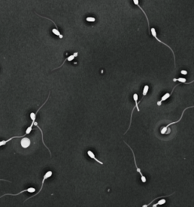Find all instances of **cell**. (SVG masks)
I'll use <instances>...</instances> for the list:
<instances>
[{"instance_id": "cell-1", "label": "cell", "mask_w": 194, "mask_h": 207, "mask_svg": "<svg viewBox=\"0 0 194 207\" xmlns=\"http://www.w3.org/2000/svg\"><path fill=\"white\" fill-rule=\"evenodd\" d=\"M193 108V106H190V107H188V108H186L184 111H183V112H182V115H181V118L178 120V121H173V122H171V123H169L168 124H167L165 127H162V129H161V134H166V133H167V131H168V128L171 126V125H172V124H177V123H178L179 121H181V120L182 119V118H183V115H184V112H185V111L187 110V109H188V108Z\"/></svg>"}, {"instance_id": "cell-2", "label": "cell", "mask_w": 194, "mask_h": 207, "mask_svg": "<svg viewBox=\"0 0 194 207\" xmlns=\"http://www.w3.org/2000/svg\"><path fill=\"white\" fill-rule=\"evenodd\" d=\"M150 31L152 32V36L154 37L155 39H156L157 41H159V43H162V44H164L165 46H166L167 47H168L169 49H170V50L172 52V53H173V55H174V65L176 66V59H175V55H174V51L172 50V49L168 46V45H167L166 43H165L164 42H162V41H161L159 38H158V36H157V33H156V29H155L154 27H152L151 30H150Z\"/></svg>"}, {"instance_id": "cell-3", "label": "cell", "mask_w": 194, "mask_h": 207, "mask_svg": "<svg viewBox=\"0 0 194 207\" xmlns=\"http://www.w3.org/2000/svg\"><path fill=\"white\" fill-rule=\"evenodd\" d=\"M125 143V144L127 146V147H129L130 149V150L132 151V153H133V160H134V163H135V166H136V168H137V172H139L140 173V176H141V181H142V182L143 183H146V177L143 175V173L141 172V170H140V168H138V166H137V161H136V157H135V154H134V153H133V150L132 149V148L126 143V142H124Z\"/></svg>"}, {"instance_id": "cell-4", "label": "cell", "mask_w": 194, "mask_h": 207, "mask_svg": "<svg viewBox=\"0 0 194 207\" xmlns=\"http://www.w3.org/2000/svg\"><path fill=\"white\" fill-rule=\"evenodd\" d=\"M52 175V171H49V172H47L46 174H45V175L43 176V181H42V185H41V188L40 189V191H39L36 194H34V195H33L32 197H29L27 200H28L29 199H30V198H33V197H35V196H36V195H38L39 194H40V192L42 191V189H43V184H44V182H45V181L47 179V178H50L51 176Z\"/></svg>"}, {"instance_id": "cell-5", "label": "cell", "mask_w": 194, "mask_h": 207, "mask_svg": "<svg viewBox=\"0 0 194 207\" xmlns=\"http://www.w3.org/2000/svg\"><path fill=\"white\" fill-rule=\"evenodd\" d=\"M181 83H180V84H177V85H176L175 87H174V88L172 89V91H171V92L170 93H166L165 94V95H164V96H163V97H162V99L160 100V101H159V102L157 103V105H162V103H163L164 101H165V100H168V98H170V97L171 96V94L173 93V91L174 90V89H175V88H176V87H178V85H181Z\"/></svg>"}, {"instance_id": "cell-6", "label": "cell", "mask_w": 194, "mask_h": 207, "mask_svg": "<svg viewBox=\"0 0 194 207\" xmlns=\"http://www.w3.org/2000/svg\"><path fill=\"white\" fill-rule=\"evenodd\" d=\"M35 191H36V189H35V188H33V187H29V188H27V189H26V190H24V191H21L20 193H18V194H3L2 196H1V197H0V198H2V197H3L4 196H6V195H10V196H17V195H19V194H22V193H24V192L34 193Z\"/></svg>"}, {"instance_id": "cell-7", "label": "cell", "mask_w": 194, "mask_h": 207, "mask_svg": "<svg viewBox=\"0 0 194 207\" xmlns=\"http://www.w3.org/2000/svg\"><path fill=\"white\" fill-rule=\"evenodd\" d=\"M21 145L23 148H27L30 145V140L27 137H22L21 140Z\"/></svg>"}, {"instance_id": "cell-8", "label": "cell", "mask_w": 194, "mask_h": 207, "mask_svg": "<svg viewBox=\"0 0 194 207\" xmlns=\"http://www.w3.org/2000/svg\"><path fill=\"white\" fill-rule=\"evenodd\" d=\"M78 55V52H74L73 55H69L68 57H67L65 59V61L63 62V63L61 65V66H59V67H58V68H55V69H58V68H61V67H62L63 66V65L65 63V62H67V61H68V62H71V61H73L74 59V58L75 57H77V56Z\"/></svg>"}, {"instance_id": "cell-9", "label": "cell", "mask_w": 194, "mask_h": 207, "mask_svg": "<svg viewBox=\"0 0 194 207\" xmlns=\"http://www.w3.org/2000/svg\"><path fill=\"white\" fill-rule=\"evenodd\" d=\"M133 3H134V5H137L138 8H140V9L143 12V14H145V16H146V20H147V24H148V26H149V18H148V17H147V15H146V12H145V11L140 7V4H139V0H133Z\"/></svg>"}, {"instance_id": "cell-10", "label": "cell", "mask_w": 194, "mask_h": 207, "mask_svg": "<svg viewBox=\"0 0 194 207\" xmlns=\"http://www.w3.org/2000/svg\"><path fill=\"white\" fill-rule=\"evenodd\" d=\"M87 155L89 156V157H90L91 159H94L96 162H97L98 163H99L100 165H103V162H102L101 161H99V160L98 159H97V158H96V156H95L94 153L91 151V150H88V151H87Z\"/></svg>"}, {"instance_id": "cell-11", "label": "cell", "mask_w": 194, "mask_h": 207, "mask_svg": "<svg viewBox=\"0 0 194 207\" xmlns=\"http://www.w3.org/2000/svg\"><path fill=\"white\" fill-rule=\"evenodd\" d=\"M133 100H134V103H135V106L134 107L137 108V111H140V108L138 106L139 103H138V94L137 93H134L133 94Z\"/></svg>"}, {"instance_id": "cell-12", "label": "cell", "mask_w": 194, "mask_h": 207, "mask_svg": "<svg viewBox=\"0 0 194 207\" xmlns=\"http://www.w3.org/2000/svg\"><path fill=\"white\" fill-rule=\"evenodd\" d=\"M33 125H35V126H36V127H38V128H39V130H40V132H41V134H42V140H43V144H44V146H46V148L48 149V150H49V153H50V156H51L52 154H51V152H50V150H49V148L47 147V146L46 145V143H45V142H44V140H43V130H42V129H41V128L40 127V126H39V125H38V124H37V122H36V121L34 122V124H33Z\"/></svg>"}, {"instance_id": "cell-13", "label": "cell", "mask_w": 194, "mask_h": 207, "mask_svg": "<svg viewBox=\"0 0 194 207\" xmlns=\"http://www.w3.org/2000/svg\"><path fill=\"white\" fill-rule=\"evenodd\" d=\"M173 81H179L180 83H181V84H192L193 81H192L191 82H189V83H187V81H186V79L185 78H178V79H176V78H174V79H173Z\"/></svg>"}, {"instance_id": "cell-14", "label": "cell", "mask_w": 194, "mask_h": 207, "mask_svg": "<svg viewBox=\"0 0 194 207\" xmlns=\"http://www.w3.org/2000/svg\"><path fill=\"white\" fill-rule=\"evenodd\" d=\"M52 33H53L55 35H56V36H59L60 39H62V38H63V36L61 34V33L59 32V29H56V28H55V29H52Z\"/></svg>"}, {"instance_id": "cell-15", "label": "cell", "mask_w": 194, "mask_h": 207, "mask_svg": "<svg viewBox=\"0 0 194 207\" xmlns=\"http://www.w3.org/2000/svg\"><path fill=\"white\" fill-rule=\"evenodd\" d=\"M166 203V200H165V199H162L161 200H159L157 203H156V204H154V205H152V207H156L157 206H160V205H163V204H165Z\"/></svg>"}, {"instance_id": "cell-16", "label": "cell", "mask_w": 194, "mask_h": 207, "mask_svg": "<svg viewBox=\"0 0 194 207\" xmlns=\"http://www.w3.org/2000/svg\"><path fill=\"white\" fill-rule=\"evenodd\" d=\"M86 20L89 22H94L96 21V18L95 17H88L86 18Z\"/></svg>"}, {"instance_id": "cell-17", "label": "cell", "mask_w": 194, "mask_h": 207, "mask_svg": "<svg viewBox=\"0 0 194 207\" xmlns=\"http://www.w3.org/2000/svg\"><path fill=\"white\" fill-rule=\"evenodd\" d=\"M181 73L182 74H184V75L187 74V71H184V70H182V71H181Z\"/></svg>"}, {"instance_id": "cell-18", "label": "cell", "mask_w": 194, "mask_h": 207, "mask_svg": "<svg viewBox=\"0 0 194 207\" xmlns=\"http://www.w3.org/2000/svg\"><path fill=\"white\" fill-rule=\"evenodd\" d=\"M0 181H7V182H10L9 181H8V180H5V179H0Z\"/></svg>"}]
</instances>
